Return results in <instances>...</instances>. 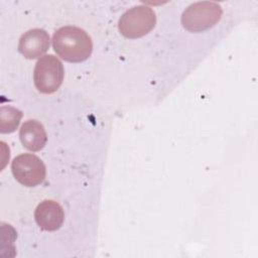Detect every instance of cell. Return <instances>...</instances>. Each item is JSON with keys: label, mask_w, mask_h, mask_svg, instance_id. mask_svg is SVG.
Returning <instances> with one entry per match:
<instances>
[{"label": "cell", "mask_w": 258, "mask_h": 258, "mask_svg": "<svg viewBox=\"0 0 258 258\" xmlns=\"http://www.w3.org/2000/svg\"><path fill=\"white\" fill-rule=\"evenodd\" d=\"M52 47L62 59L69 62H82L93 51L89 34L77 26H62L52 35Z\"/></svg>", "instance_id": "cell-1"}, {"label": "cell", "mask_w": 258, "mask_h": 258, "mask_svg": "<svg viewBox=\"0 0 258 258\" xmlns=\"http://www.w3.org/2000/svg\"><path fill=\"white\" fill-rule=\"evenodd\" d=\"M222 14V7L216 2H196L185 8L180 21L187 31L203 32L215 26L220 21Z\"/></svg>", "instance_id": "cell-2"}, {"label": "cell", "mask_w": 258, "mask_h": 258, "mask_svg": "<svg viewBox=\"0 0 258 258\" xmlns=\"http://www.w3.org/2000/svg\"><path fill=\"white\" fill-rule=\"evenodd\" d=\"M156 23L155 12L146 5H137L125 11L119 19L118 29L127 38H139L149 33Z\"/></svg>", "instance_id": "cell-3"}, {"label": "cell", "mask_w": 258, "mask_h": 258, "mask_svg": "<svg viewBox=\"0 0 258 258\" xmlns=\"http://www.w3.org/2000/svg\"><path fill=\"white\" fill-rule=\"evenodd\" d=\"M64 70L61 61L52 54L41 56L35 63L33 82L38 92L52 94L62 84Z\"/></svg>", "instance_id": "cell-4"}, {"label": "cell", "mask_w": 258, "mask_h": 258, "mask_svg": "<svg viewBox=\"0 0 258 258\" xmlns=\"http://www.w3.org/2000/svg\"><path fill=\"white\" fill-rule=\"evenodd\" d=\"M11 171L19 183L28 187L40 184L46 175L43 161L32 153L16 156L11 162Z\"/></svg>", "instance_id": "cell-5"}, {"label": "cell", "mask_w": 258, "mask_h": 258, "mask_svg": "<svg viewBox=\"0 0 258 258\" xmlns=\"http://www.w3.org/2000/svg\"><path fill=\"white\" fill-rule=\"evenodd\" d=\"M50 39L48 33L40 28H33L23 33L19 39L18 50L28 59L42 56L49 48Z\"/></svg>", "instance_id": "cell-6"}, {"label": "cell", "mask_w": 258, "mask_h": 258, "mask_svg": "<svg viewBox=\"0 0 258 258\" xmlns=\"http://www.w3.org/2000/svg\"><path fill=\"white\" fill-rule=\"evenodd\" d=\"M34 219L41 230L52 232L61 227L64 213L58 203L52 200H44L36 207Z\"/></svg>", "instance_id": "cell-7"}, {"label": "cell", "mask_w": 258, "mask_h": 258, "mask_svg": "<svg viewBox=\"0 0 258 258\" xmlns=\"http://www.w3.org/2000/svg\"><path fill=\"white\" fill-rule=\"evenodd\" d=\"M19 138L24 148L30 151L41 150L47 141L43 125L36 120H27L19 130Z\"/></svg>", "instance_id": "cell-8"}, {"label": "cell", "mask_w": 258, "mask_h": 258, "mask_svg": "<svg viewBox=\"0 0 258 258\" xmlns=\"http://www.w3.org/2000/svg\"><path fill=\"white\" fill-rule=\"evenodd\" d=\"M22 112L12 106H1L0 108V132L11 133L19 126Z\"/></svg>", "instance_id": "cell-9"}]
</instances>
